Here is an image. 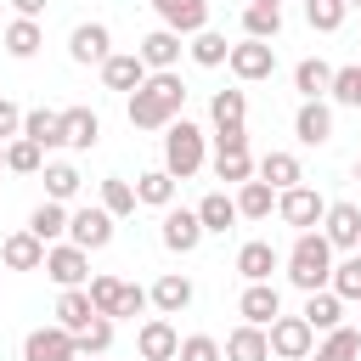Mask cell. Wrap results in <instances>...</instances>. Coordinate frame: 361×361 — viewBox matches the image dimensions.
I'll return each instance as SVG.
<instances>
[{"mask_svg": "<svg viewBox=\"0 0 361 361\" xmlns=\"http://www.w3.org/2000/svg\"><path fill=\"white\" fill-rule=\"evenodd\" d=\"M220 355H226V361H271V338H265V327L243 322V327L226 333V350H220Z\"/></svg>", "mask_w": 361, "mask_h": 361, "instance_id": "obj_20", "label": "cell"}, {"mask_svg": "<svg viewBox=\"0 0 361 361\" xmlns=\"http://www.w3.org/2000/svg\"><path fill=\"white\" fill-rule=\"evenodd\" d=\"M11 135H23V107L0 96V141H11Z\"/></svg>", "mask_w": 361, "mask_h": 361, "instance_id": "obj_49", "label": "cell"}, {"mask_svg": "<svg viewBox=\"0 0 361 361\" xmlns=\"http://www.w3.org/2000/svg\"><path fill=\"white\" fill-rule=\"evenodd\" d=\"M209 118H214V130H243L248 96H243V90H214V96H209Z\"/></svg>", "mask_w": 361, "mask_h": 361, "instance_id": "obj_27", "label": "cell"}, {"mask_svg": "<svg viewBox=\"0 0 361 361\" xmlns=\"http://www.w3.org/2000/svg\"><path fill=\"white\" fill-rule=\"evenodd\" d=\"M68 243H79L85 254H90V248H107V243H113V214H107L102 203H96V209H73V214H68Z\"/></svg>", "mask_w": 361, "mask_h": 361, "instance_id": "obj_9", "label": "cell"}, {"mask_svg": "<svg viewBox=\"0 0 361 361\" xmlns=\"http://www.w3.org/2000/svg\"><path fill=\"white\" fill-rule=\"evenodd\" d=\"M0 259H6V271H39V265H45V243L23 226V231H11V237L0 243Z\"/></svg>", "mask_w": 361, "mask_h": 361, "instance_id": "obj_19", "label": "cell"}, {"mask_svg": "<svg viewBox=\"0 0 361 361\" xmlns=\"http://www.w3.org/2000/svg\"><path fill=\"white\" fill-rule=\"evenodd\" d=\"M180 107H186V85H180V73L175 68H164V73H147L135 90H130V124L135 130H164L169 118H180Z\"/></svg>", "mask_w": 361, "mask_h": 361, "instance_id": "obj_1", "label": "cell"}, {"mask_svg": "<svg viewBox=\"0 0 361 361\" xmlns=\"http://www.w3.org/2000/svg\"><path fill=\"white\" fill-rule=\"evenodd\" d=\"M0 45L17 56V62H28L39 45H45V34H39V17H17V23H6V34H0Z\"/></svg>", "mask_w": 361, "mask_h": 361, "instance_id": "obj_25", "label": "cell"}, {"mask_svg": "<svg viewBox=\"0 0 361 361\" xmlns=\"http://www.w3.org/2000/svg\"><path fill=\"white\" fill-rule=\"evenodd\" d=\"M23 135L34 141V147H62V113L56 107H34V113H23Z\"/></svg>", "mask_w": 361, "mask_h": 361, "instance_id": "obj_26", "label": "cell"}, {"mask_svg": "<svg viewBox=\"0 0 361 361\" xmlns=\"http://www.w3.org/2000/svg\"><path fill=\"white\" fill-rule=\"evenodd\" d=\"M305 322H310V333H333L338 322H344V299L333 293V288H316V293H305V310H299Z\"/></svg>", "mask_w": 361, "mask_h": 361, "instance_id": "obj_21", "label": "cell"}, {"mask_svg": "<svg viewBox=\"0 0 361 361\" xmlns=\"http://www.w3.org/2000/svg\"><path fill=\"white\" fill-rule=\"evenodd\" d=\"M73 355H79V344L68 327H34L23 338V361H73Z\"/></svg>", "mask_w": 361, "mask_h": 361, "instance_id": "obj_11", "label": "cell"}, {"mask_svg": "<svg viewBox=\"0 0 361 361\" xmlns=\"http://www.w3.org/2000/svg\"><path fill=\"white\" fill-rule=\"evenodd\" d=\"M68 56L73 62H107L113 56V34H107V23H79L73 34H68Z\"/></svg>", "mask_w": 361, "mask_h": 361, "instance_id": "obj_15", "label": "cell"}, {"mask_svg": "<svg viewBox=\"0 0 361 361\" xmlns=\"http://www.w3.org/2000/svg\"><path fill=\"white\" fill-rule=\"evenodd\" d=\"M28 231H34V237H39V243H45V248H51V243H56V237H62V231H68V209H62V203H51V197H45V203H39V209H34V214H28Z\"/></svg>", "mask_w": 361, "mask_h": 361, "instance_id": "obj_38", "label": "cell"}, {"mask_svg": "<svg viewBox=\"0 0 361 361\" xmlns=\"http://www.w3.org/2000/svg\"><path fill=\"white\" fill-rule=\"evenodd\" d=\"M237 310H243V322L271 327V322L282 316V293H276L271 282H248V288H243V299H237Z\"/></svg>", "mask_w": 361, "mask_h": 361, "instance_id": "obj_17", "label": "cell"}, {"mask_svg": "<svg viewBox=\"0 0 361 361\" xmlns=\"http://www.w3.org/2000/svg\"><path fill=\"white\" fill-rule=\"evenodd\" d=\"M327 276H333V243L322 231H299L288 248V282L299 293H316V288H327Z\"/></svg>", "mask_w": 361, "mask_h": 361, "instance_id": "obj_2", "label": "cell"}, {"mask_svg": "<svg viewBox=\"0 0 361 361\" xmlns=\"http://www.w3.org/2000/svg\"><path fill=\"white\" fill-rule=\"evenodd\" d=\"M327 85H333V68H327L322 56H305V62L293 68V90H299L305 102H316V96H327Z\"/></svg>", "mask_w": 361, "mask_h": 361, "instance_id": "obj_32", "label": "cell"}, {"mask_svg": "<svg viewBox=\"0 0 361 361\" xmlns=\"http://www.w3.org/2000/svg\"><path fill=\"white\" fill-rule=\"evenodd\" d=\"M118 288H124V276H90V305H96V316H113V305H118Z\"/></svg>", "mask_w": 361, "mask_h": 361, "instance_id": "obj_46", "label": "cell"}, {"mask_svg": "<svg viewBox=\"0 0 361 361\" xmlns=\"http://www.w3.org/2000/svg\"><path fill=\"white\" fill-rule=\"evenodd\" d=\"M197 220H203V237H209V231H231L243 214H237V197H226V192H209V197L197 203Z\"/></svg>", "mask_w": 361, "mask_h": 361, "instance_id": "obj_30", "label": "cell"}, {"mask_svg": "<svg viewBox=\"0 0 361 361\" xmlns=\"http://www.w3.org/2000/svg\"><path fill=\"white\" fill-rule=\"evenodd\" d=\"M56 288H85L90 282V254L79 248V243H56V248H45V265H39Z\"/></svg>", "mask_w": 361, "mask_h": 361, "instance_id": "obj_5", "label": "cell"}, {"mask_svg": "<svg viewBox=\"0 0 361 361\" xmlns=\"http://www.w3.org/2000/svg\"><path fill=\"white\" fill-rule=\"evenodd\" d=\"M45 197H51V203L79 197V169H73V164H45Z\"/></svg>", "mask_w": 361, "mask_h": 361, "instance_id": "obj_42", "label": "cell"}, {"mask_svg": "<svg viewBox=\"0 0 361 361\" xmlns=\"http://www.w3.org/2000/svg\"><path fill=\"white\" fill-rule=\"evenodd\" d=\"M248 6H282V0H248Z\"/></svg>", "mask_w": 361, "mask_h": 361, "instance_id": "obj_51", "label": "cell"}, {"mask_svg": "<svg viewBox=\"0 0 361 361\" xmlns=\"http://www.w3.org/2000/svg\"><path fill=\"white\" fill-rule=\"evenodd\" d=\"M147 305H152V299H147V288L124 282V288H118V305H113V322H118V316H130V322H135V316H141Z\"/></svg>", "mask_w": 361, "mask_h": 361, "instance_id": "obj_48", "label": "cell"}, {"mask_svg": "<svg viewBox=\"0 0 361 361\" xmlns=\"http://www.w3.org/2000/svg\"><path fill=\"white\" fill-rule=\"evenodd\" d=\"M102 209H107L113 220L135 214V186H130L124 175H107V180H102Z\"/></svg>", "mask_w": 361, "mask_h": 361, "instance_id": "obj_41", "label": "cell"}, {"mask_svg": "<svg viewBox=\"0 0 361 361\" xmlns=\"http://www.w3.org/2000/svg\"><path fill=\"white\" fill-rule=\"evenodd\" d=\"M135 350H141V361H175V350H180V333H175V322H169V316H152V322H141V333H135Z\"/></svg>", "mask_w": 361, "mask_h": 361, "instance_id": "obj_12", "label": "cell"}, {"mask_svg": "<svg viewBox=\"0 0 361 361\" xmlns=\"http://www.w3.org/2000/svg\"><path fill=\"white\" fill-rule=\"evenodd\" d=\"M186 51H192V62H197V68H220V62L231 56V45H226V34H214V28H197Z\"/></svg>", "mask_w": 361, "mask_h": 361, "instance_id": "obj_39", "label": "cell"}, {"mask_svg": "<svg viewBox=\"0 0 361 361\" xmlns=\"http://www.w3.org/2000/svg\"><path fill=\"white\" fill-rule=\"evenodd\" d=\"M135 203H147V209H169V203H175V175H169V169H147V175H135Z\"/></svg>", "mask_w": 361, "mask_h": 361, "instance_id": "obj_29", "label": "cell"}, {"mask_svg": "<svg viewBox=\"0 0 361 361\" xmlns=\"http://www.w3.org/2000/svg\"><path fill=\"white\" fill-rule=\"evenodd\" d=\"M102 141V118L90 107H62V147H96Z\"/></svg>", "mask_w": 361, "mask_h": 361, "instance_id": "obj_23", "label": "cell"}, {"mask_svg": "<svg viewBox=\"0 0 361 361\" xmlns=\"http://www.w3.org/2000/svg\"><path fill=\"white\" fill-rule=\"evenodd\" d=\"M73 361H102V355H73Z\"/></svg>", "mask_w": 361, "mask_h": 361, "instance_id": "obj_52", "label": "cell"}, {"mask_svg": "<svg viewBox=\"0 0 361 361\" xmlns=\"http://www.w3.org/2000/svg\"><path fill=\"white\" fill-rule=\"evenodd\" d=\"M147 73H152V68L141 62V51H113V56L102 62V85H107V90H135Z\"/></svg>", "mask_w": 361, "mask_h": 361, "instance_id": "obj_18", "label": "cell"}, {"mask_svg": "<svg viewBox=\"0 0 361 361\" xmlns=\"http://www.w3.org/2000/svg\"><path fill=\"white\" fill-rule=\"evenodd\" d=\"M344 0H305V17H310V28H322V34H333L338 23H344Z\"/></svg>", "mask_w": 361, "mask_h": 361, "instance_id": "obj_45", "label": "cell"}, {"mask_svg": "<svg viewBox=\"0 0 361 361\" xmlns=\"http://www.w3.org/2000/svg\"><path fill=\"white\" fill-rule=\"evenodd\" d=\"M322 237L333 243V248H361V209L355 203H327V214H322Z\"/></svg>", "mask_w": 361, "mask_h": 361, "instance_id": "obj_13", "label": "cell"}, {"mask_svg": "<svg viewBox=\"0 0 361 361\" xmlns=\"http://www.w3.org/2000/svg\"><path fill=\"white\" fill-rule=\"evenodd\" d=\"M147 299H152V305H158L164 316H180V310L192 305V282H186L180 271H164V276H158V282L147 288Z\"/></svg>", "mask_w": 361, "mask_h": 361, "instance_id": "obj_24", "label": "cell"}, {"mask_svg": "<svg viewBox=\"0 0 361 361\" xmlns=\"http://www.w3.org/2000/svg\"><path fill=\"white\" fill-rule=\"evenodd\" d=\"M6 169L11 175H39L45 169V147H34L28 135H11L6 141Z\"/></svg>", "mask_w": 361, "mask_h": 361, "instance_id": "obj_37", "label": "cell"}, {"mask_svg": "<svg viewBox=\"0 0 361 361\" xmlns=\"http://www.w3.org/2000/svg\"><path fill=\"white\" fill-rule=\"evenodd\" d=\"M96 316V305H90V293L85 288H62V299H56V327H68V333H79L85 322Z\"/></svg>", "mask_w": 361, "mask_h": 361, "instance_id": "obj_34", "label": "cell"}, {"mask_svg": "<svg viewBox=\"0 0 361 361\" xmlns=\"http://www.w3.org/2000/svg\"><path fill=\"white\" fill-rule=\"evenodd\" d=\"M237 271H243V282H271L276 248H271V243H243V248H237Z\"/></svg>", "mask_w": 361, "mask_h": 361, "instance_id": "obj_31", "label": "cell"}, {"mask_svg": "<svg viewBox=\"0 0 361 361\" xmlns=\"http://www.w3.org/2000/svg\"><path fill=\"white\" fill-rule=\"evenodd\" d=\"M259 180H265V186H276V192H288V186H299V180H305V169H299V158H293V152H265V158H259Z\"/></svg>", "mask_w": 361, "mask_h": 361, "instance_id": "obj_28", "label": "cell"}, {"mask_svg": "<svg viewBox=\"0 0 361 361\" xmlns=\"http://www.w3.org/2000/svg\"><path fill=\"white\" fill-rule=\"evenodd\" d=\"M11 6H17V17H39L45 11V0H11Z\"/></svg>", "mask_w": 361, "mask_h": 361, "instance_id": "obj_50", "label": "cell"}, {"mask_svg": "<svg viewBox=\"0 0 361 361\" xmlns=\"http://www.w3.org/2000/svg\"><path fill=\"white\" fill-rule=\"evenodd\" d=\"M327 96H333L338 107H361V68H333Z\"/></svg>", "mask_w": 361, "mask_h": 361, "instance_id": "obj_44", "label": "cell"}, {"mask_svg": "<svg viewBox=\"0 0 361 361\" xmlns=\"http://www.w3.org/2000/svg\"><path fill=\"white\" fill-rule=\"evenodd\" d=\"M226 68H231L243 85H254V79H271V73H276V45H271V39H243V45H231Z\"/></svg>", "mask_w": 361, "mask_h": 361, "instance_id": "obj_6", "label": "cell"}, {"mask_svg": "<svg viewBox=\"0 0 361 361\" xmlns=\"http://www.w3.org/2000/svg\"><path fill=\"white\" fill-rule=\"evenodd\" d=\"M282 34V6H243V39H276Z\"/></svg>", "mask_w": 361, "mask_h": 361, "instance_id": "obj_36", "label": "cell"}, {"mask_svg": "<svg viewBox=\"0 0 361 361\" xmlns=\"http://www.w3.org/2000/svg\"><path fill=\"white\" fill-rule=\"evenodd\" d=\"M316 361H361V327H344V322H338V327L322 338Z\"/></svg>", "mask_w": 361, "mask_h": 361, "instance_id": "obj_35", "label": "cell"}, {"mask_svg": "<svg viewBox=\"0 0 361 361\" xmlns=\"http://www.w3.org/2000/svg\"><path fill=\"white\" fill-rule=\"evenodd\" d=\"M0 34H6V23H0Z\"/></svg>", "mask_w": 361, "mask_h": 361, "instance_id": "obj_56", "label": "cell"}, {"mask_svg": "<svg viewBox=\"0 0 361 361\" xmlns=\"http://www.w3.org/2000/svg\"><path fill=\"white\" fill-rule=\"evenodd\" d=\"M0 169H6V147H0Z\"/></svg>", "mask_w": 361, "mask_h": 361, "instance_id": "obj_54", "label": "cell"}, {"mask_svg": "<svg viewBox=\"0 0 361 361\" xmlns=\"http://www.w3.org/2000/svg\"><path fill=\"white\" fill-rule=\"evenodd\" d=\"M73 344H79V355H107V350H113V316H90V322L73 333Z\"/></svg>", "mask_w": 361, "mask_h": 361, "instance_id": "obj_40", "label": "cell"}, {"mask_svg": "<svg viewBox=\"0 0 361 361\" xmlns=\"http://www.w3.org/2000/svg\"><path fill=\"white\" fill-rule=\"evenodd\" d=\"M175 361H226V355H220V338H209V333H192V338H180Z\"/></svg>", "mask_w": 361, "mask_h": 361, "instance_id": "obj_47", "label": "cell"}, {"mask_svg": "<svg viewBox=\"0 0 361 361\" xmlns=\"http://www.w3.org/2000/svg\"><path fill=\"white\" fill-rule=\"evenodd\" d=\"M214 175H220V180H231V186L254 180V158H248V130H220V135H214Z\"/></svg>", "mask_w": 361, "mask_h": 361, "instance_id": "obj_4", "label": "cell"}, {"mask_svg": "<svg viewBox=\"0 0 361 361\" xmlns=\"http://www.w3.org/2000/svg\"><path fill=\"white\" fill-rule=\"evenodd\" d=\"M293 135L305 141V147H327L333 141V107L316 96V102H299V113H293Z\"/></svg>", "mask_w": 361, "mask_h": 361, "instance_id": "obj_16", "label": "cell"}, {"mask_svg": "<svg viewBox=\"0 0 361 361\" xmlns=\"http://www.w3.org/2000/svg\"><path fill=\"white\" fill-rule=\"evenodd\" d=\"M158 237H164L169 254H192V248L203 243V220H197V209H164Z\"/></svg>", "mask_w": 361, "mask_h": 361, "instance_id": "obj_10", "label": "cell"}, {"mask_svg": "<svg viewBox=\"0 0 361 361\" xmlns=\"http://www.w3.org/2000/svg\"><path fill=\"white\" fill-rule=\"evenodd\" d=\"M164 169L175 180H186V175L203 169V130L192 118H169L164 124Z\"/></svg>", "mask_w": 361, "mask_h": 361, "instance_id": "obj_3", "label": "cell"}, {"mask_svg": "<svg viewBox=\"0 0 361 361\" xmlns=\"http://www.w3.org/2000/svg\"><path fill=\"white\" fill-rule=\"evenodd\" d=\"M344 6H361V0H344Z\"/></svg>", "mask_w": 361, "mask_h": 361, "instance_id": "obj_55", "label": "cell"}, {"mask_svg": "<svg viewBox=\"0 0 361 361\" xmlns=\"http://www.w3.org/2000/svg\"><path fill=\"white\" fill-rule=\"evenodd\" d=\"M327 288L338 293V299H361V248L344 259V265H333V276H327Z\"/></svg>", "mask_w": 361, "mask_h": 361, "instance_id": "obj_43", "label": "cell"}, {"mask_svg": "<svg viewBox=\"0 0 361 361\" xmlns=\"http://www.w3.org/2000/svg\"><path fill=\"white\" fill-rule=\"evenodd\" d=\"M276 209V186H265V180H243L237 186V214L243 220H265Z\"/></svg>", "mask_w": 361, "mask_h": 361, "instance_id": "obj_33", "label": "cell"}, {"mask_svg": "<svg viewBox=\"0 0 361 361\" xmlns=\"http://www.w3.org/2000/svg\"><path fill=\"white\" fill-rule=\"evenodd\" d=\"M141 62H147L152 73H164V68H175V62H180V34L158 23V28H152V34L141 39Z\"/></svg>", "mask_w": 361, "mask_h": 361, "instance_id": "obj_22", "label": "cell"}, {"mask_svg": "<svg viewBox=\"0 0 361 361\" xmlns=\"http://www.w3.org/2000/svg\"><path fill=\"white\" fill-rule=\"evenodd\" d=\"M265 338H271V355H282V361H305L310 344H316V333H310L305 316H276L265 327Z\"/></svg>", "mask_w": 361, "mask_h": 361, "instance_id": "obj_7", "label": "cell"}, {"mask_svg": "<svg viewBox=\"0 0 361 361\" xmlns=\"http://www.w3.org/2000/svg\"><path fill=\"white\" fill-rule=\"evenodd\" d=\"M276 214H282L288 226H299V231H310V226H322V214H327V203H322V192H310V186L299 180V186H288V192H276Z\"/></svg>", "mask_w": 361, "mask_h": 361, "instance_id": "obj_8", "label": "cell"}, {"mask_svg": "<svg viewBox=\"0 0 361 361\" xmlns=\"http://www.w3.org/2000/svg\"><path fill=\"white\" fill-rule=\"evenodd\" d=\"M152 11H158V23L164 28H175V34H197V28H209V0H152Z\"/></svg>", "mask_w": 361, "mask_h": 361, "instance_id": "obj_14", "label": "cell"}, {"mask_svg": "<svg viewBox=\"0 0 361 361\" xmlns=\"http://www.w3.org/2000/svg\"><path fill=\"white\" fill-rule=\"evenodd\" d=\"M355 180H361V158H355Z\"/></svg>", "mask_w": 361, "mask_h": 361, "instance_id": "obj_53", "label": "cell"}]
</instances>
